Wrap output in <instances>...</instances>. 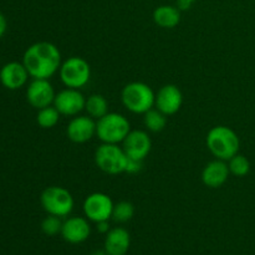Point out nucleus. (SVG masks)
Returning a JSON list of instances; mask_svg holds the SVG:
<instances>
[{"label":"nucleus","instance_id":"nucleus-11","mask_svg":"<svg viewBox=\"0 0 255 255\" xmlns=\"http://www.w3.org/2000/svg\"><path fill=\"white\" fill-rule=\"evenodd\" d=\"M122 148L127 157L143 161L149 154L152 148V141L148 133L142 129H133L127 134L122 142Z\"/></svg>","mask_w":255,"mask_h":255},{"label":"nucleus","instance_id":"nucleus-2","mask_svg":"<svg viewBox=\"0 0 255 255\" xmlns=\"http://www.w3.org/2000/svg\"><path fill=\"white\" fill-rule=\"evenodd\" d=\"M206 143L209 152L216 158L227 162L239 153L241 147L238 134L227 126H216L209 129Z\"/></svg>","mask_w":255,"mask_h":255},{"label":"nucleus","instance_id":"nucleus-15","mask_svg":"<svg viewBox=\"0 0 255 255\" xmlns=\"http://www.w3.org/2000/svg\"><path fill=\"white\" fill-rule=\"evenodd\" d=\"M29 76V72L22 62H7L0 70V82L7 90L21 89L27 82Z\"/></svg>","mask_w":255,"mask_h":255},{"label":"nucleus","instance_id":"nucleus-7","mask_svg":"<svg viewBox=\"0 0 255 255\" xmlns=\"http://www.w3.org/2000/svg\"><path fill=\"white\" fill-rule=\"evenodd\" d=\"M59 74L65 86L80 90L90 81L91 67L84 57L71 56L62 62Z\"/></svg>","mask_w":255,"mask_h":255},{"label":"nucleus","instance_id":"nucleus-22","mask_svg":"<svg viewBox=\"0 0 255 255\" xmlns=\"http://www.w3.org/2000/svg\"><path fill=\"white\" fill-rule=\"evenodd\" d=\"M134 216V207L131 202L128 201H121L114 206V211H112V217L116 223H126V222L131 221Z\"/></svg>","mask_w":255,"mask_h":255},{"label":"nucleus","instance_id":"nucleus-5","mask_svg":"<svg viewBox=\"0 0 255 255\" xmlns=\"http://www.w3.org/2000/svg\"><path fill=\"white\" fill-rule=\"evenodd\" d=\"M40 203L47 214L64 218L74 209V197L64 187L51 186L42 191Z\"/></svg>","mask_w":255,"mask_h":255},{"label":"nucleus","instance_id":"nucleus-24","mask_svg":"<svg viewBox=\"0 0 255 255\" xmlns=\"http://www.w3.org/2000/svg\"><path fill=\"white\" fill-rule=\"evenodd\" d=\"M61 218L56 216H51V214H47V217L41 223V231L44 232V234H46V236L49 237H54L56 236V234L61 233Z\"/></svg>","mask_w":255,"mask_h":255},{"label":"nucleus","instance_id":"nucleus-14","mask_svg":"<svg viewBox=\"0 0 255 255\" xmlns=\"http://www.w3.org/2000/svg\"><path fill=\"white\" fill-rule=\"evenodd\" d=\"M62 238L70 244H80L87 241L91 234L89 219L84 217H70L62 222Z\"/></svg>","mask_w":255,"mask_h":255},{"label":"nucleus","instance_id":"nucleus-23","mask_svg":"<svg viewBox=\"0 0 255 255\" xmlns=\"http://www.w3.org/2000/svg\"><path fill=\"white\" fill-rule=\"evenodd\" d=\"M231 174L236 177H246L251 172V162L246 156L237 153L228 161Z\"/></svg>","mask_w":255,"mask_h":255},{"label":"nucleus","instance_id":"nucleus-10","mask_svg":"<svg viewBox=\"0 0 255 255\" xmlns=\"http://www.w3.org/2000/svg\"><path fill=\"white\" fill-rule=\"evenodd\" d=\"M56 94L49 80L34 79L26 89V100L34 109L41 110L54 105Z\"/></svg>","mask_w":255,"mask_h":255},{"label":"nucleus","instance_id":"nucleus-26","mask_svg":"<svg viewBox=\"0 0 255 255\" xmlns=\"http://www.w3.org/2000/svg\"><path fill=\"white\" fill-rule=\"evenodd\" d=\"M197 0H177L176 6L178 7L181 11H187V10L191 9L194 4H196Z\"/></svg>","mask_w":255,"mask_h":255},{"label":"nucleus","instance_id":"nucleus-8","mask_svg":"<svg viewBox=\"0 0 255 255\" xmlns=\"http://www.w3.org/2000/svg\"><path fill=\"white\" fill-rule=\"evenodd\" d=\"M114 202L107 194L101 192H95L86 197L84 201V213L89 221L99 223L102 221H109L112 217Z\"/></svg>","mask_w":255,"mask_h":255},{"label":"nucleus","instance_id":"nucleus-25","mask_svg":"<svg viewBox=\"0 0 255 255\" xmlns=\"http://www.w3.org/2000/svg\"><path fill=\"white\" fill-rule=\"evenodd\" d=\"M142 162L143 161H139V159H134V158H129L127 159V164H126V173L129 174H136L138 173L139 171L142 169Z\"/></svg>","mask_w":255,"mask_h":255},{"label":"nucleus","instance_id":"nucleus-20","mask_svg":"<svg viewBox=\"0 0 255 255\" xmlns=\"http://www.w3.org/2000/svg\"><path fill=\"white\" fill-rule=\"evenodd\" d=\"M143 125L149 132L163 131L167 125V116L157 109H151L143 115Z\"/></svg>","mask_w":255,"mask_h":255},{"label":"nucleus","instance_id":"nucleus-27","mask_svg":"<svg viewBox=\"0 0 255 255\" xmlns=\"http://www.w3.org/2000/svg\"><path fill=\"white\" fill-rule=\"evenodd\" d=\"M96 229L102 234L109 233L110 229H111L110 228L109 221H102V222H99V223H96Z\"/></svg>","mask_w":255,"mask_h":255},{"label":"nucleus","instance_id":"nucleus-1","mask_svg":"<svg viewBox=\"0 0 255 255\" xmlns=\"http://www.w3.org/2000/svg\"><path fill=\"white\" fill-rule=\"evenodd\" d=\"M22 64L32 79L49 80L60 70L61 52L52 42H35L24 52Z\"/></svg>","mask_w":255,"mask_h":255},{"label":"nucleus","instance_id":"nucleus-13","mask_svg":"<svg viewBox=\"0 0 255 255\" xmlns=\"http://www.w3.org/2000/svg\"><path fill=\"white\" fill-rule=\"evenodd\" d=\"M67 138L74 143H86L96 136V121L90 116H76L66 127Z\"/></svg>","mask_w":255,"mask_h":255},{"label":"nucleus","instance_id":"nucleus-12","mask_svg":"<svg viewBox=\"0 0 255 255\" xmlns=\"http://www.w3.org/2000/svg\"><path fill=\"white\" fill-rule=\"evenodd\" d=\"M183 104V94L178 86L168 84L162 86L156 94L154 107L163 112L166 116H172L181 110Z\"/></svg>","mask_w":255,"mask_h":255},{"label":"nucleus","instance_id":"nucleus-29","mask_svg":"<svg viewBox=\"0 0 255 255\" xmlns=\"http://www.w3.org/2000/svg\"><path fill=\"white\" fill-rule=\"evenodd\" d=\"M91 255H109V254H107L106 251L104 249V251H95Z\"/></svg>","mask_w":255,"mask_h":255},{"label":"nucleus","instance_id":"nucleus-6","mask_svg":"<svg viewBox=\"0 0 255 255\" xmlns=\"http://www.w3.org/2000/svg\"><path fill=\"white\" fill-rule=\"evenodd\" d=\"M127 154L119 144L102 143L95 152V163L107 174H121L126 171Z\"/></svg>","mask_w":255,"mask_h":255},{"label":"nucleus","instance_id":"nucleus-9","mask_svg":"<svg viewBox=\"0 0 255 255\" xmlns=\"http://www.w3.org/2000/svg\"><path fill=\"white\" fill-rule=\"evenodd\" d=\"M86 99L79 89H66L57 92L54 100V106L60 115L64 116H77L82 110H85Z\"/></svg>","mask_w":255,"mask_h":255},{"label":"nucleus","instance_id":"nucleus-16","mask_svg":"<svg viewBox=\"0 0 255 255\" xmlns=\"http://www.w3.org/2000/svg\"><path fill=\"white\" fill-rule=\"evenodd\" d=\"M229 174H231V171H229L227 161L216 158L214 161L207 163L202 171V182L208 188L216 189L226 183Z\"/></svg>","mask_w":255,"mask_h":255},{"label":"nucleus","instance_id":"nucleus-3","mask_svg":"<svg viewBox=\"0 0 255 255\" xmlns=\"http://www.w3.org/2000/svg\"><path fill=\"white\" fill-rule=\"evenodd\" d=\"M121 101L122 105L132 114L144 115L154 107L156 94L151 86L144 82L133 81L122 89Z\"/></svg>","mask_w":255,"mask_h":255},{"label":"nucleus","instance_id":"nucleus-17","mask_svg":"<svg viewBox=\"0 0 255 255\" xmlns=\"http://www.w3.org/2000/svg\"><path fill=\"white\" fill-rule=\"evenodd\" d=\"M131 246V237L122 227L110 229L105 238V251L109 255H126Z\"/></svg>","mask_w":255,"mask_h":255},{"label":"nucleus","instance_id":"nucleus-28","mask_svg":"<svg viewBox=\"0 0 255 255\" xmlns=\"http://www.w3.org/2000/svg\"><path fill=\"white\" fill-rule=\"evenodd\" d=\"M6 27H7V21H6V17L0 12V37L5 34L6 31Z\"/></svg>","mask_w":255,"mask_h":255},{"label":"nucleus","instance_id":"nucleus-4","mask_svg":"<svg viewBox=\"0 0 255 255\" xmlns=\"http://www.w3.org/2000/svg\"><path fill=\"white\" fill-rule=\"evenodd\" d=\"M129 132V121L117 112H109L96 121V136L102 143H122Z\"/></svg>","mask_w":255,"mask_h":255},{"label":"nucleus","instance_id":"nucleus-19","mask_svg":"<svg viewBox=\"0 0 255 255\" xmlns=\"http://www.w3.org/2000/svg\"><path fill=\"white\" fill-rule=\"evenodd\" d=\"M85 110L90 117H92L94 120H99L109 114V102H107L106 97L102 95L94 94L89 96V99H86Z\"/></svg>","mask_w":255,"mask_h":255},{"label":"nucleus","instance_id":"nucleus-18","mask_svg":"<svg viewBox=\"0 0 255 255\" xmlns=\"http://www.w3.org/2000/svg\"><path fill=\"white\" fill-rule=\"evenodd\" d=\"M153 21L162 29H173L181 22V10L176 5H159L153 11Z\"/></svg>","mask_w":255,"mask_h":255},{"label":"nucleus","instance_id":"nucleus-21","mask_svg":"<svg viewBox=\"0 0 255 255\" xmlns=\"http://www.w3.org/2000/svg\"><path fill=\"white\" fill-rule=\"evenodd\" d=\"M60 112L57 111L55 106H47L39 110L36 116V122L41 128L49 129L56 126L60 120Z\"/></svg>","mask_w":255,"mask_h":255}]
</instances>
